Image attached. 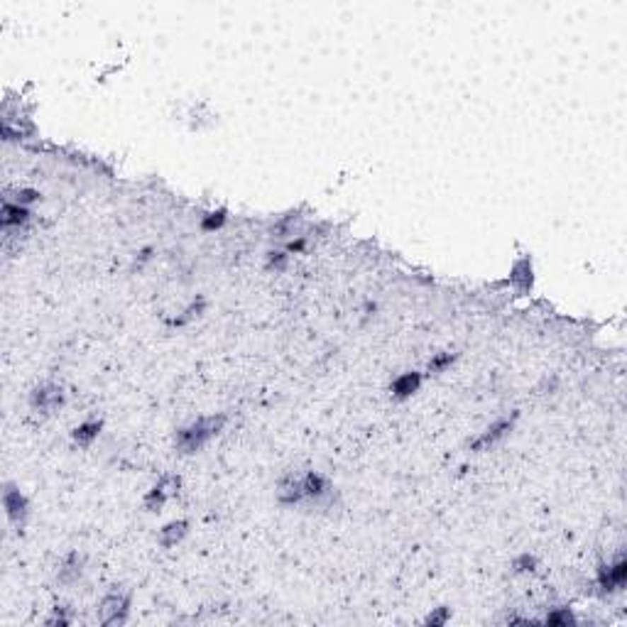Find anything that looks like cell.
Returning <instances> with one entry per match:
<instances>
[{
  "mask_svg": "<svg viewBox=\"0 0 627 627\" xmlns=\"http://www.w3.org/2000/svg\"><path fill=\"white\" fill-rule=\"evenodd\" d=\"M226 427V417L223 414H214V417H201L196 422H191L189 427L179 429L174 437V446L182 454H196L199 449H204L214 437H219L221 429Z\"/></svg>",
  "mask_w": 627,
  "mask_h": 627,
  "instance_id": "cell-1",
  "label": "cell"
},
{
  "mask_svg": "<svg viewBox=\"0 0 627 627\" xmlns=\"http://www.w3.org/2000/svg\"><path fill=\"white\" fill-rule=\"evenodd\" d=\"M127 608H130V593L115 588V591H110L108 596L100 600L98 620L103 625H120L127 618Z\"/></svg>",
  "mask_w": 627,
  "mask_h": 627,
  "instance_id": "cell-2",
  "label": "cell"
},
{
  "mask_svg": "<svg viewBox=\"0 0 627 627\" xmlns=\"http://www.w3.org/2000/svg\"><path fill=\"white\" fill-rule=\"evenodd\" d=\"M3 505H5V514H8L10 522H13L15 527H25V522H28V514H30V505H28V497H25L23 493L13 485V483H8V485H5Z\"/></svg>",
  "mask_w": 627,
  "mask_h": 627,
  "instance_id": "cell-3",
  "label": "cell"
},
{
  "mask_svg": "<svg viewBox=\"0 0 627 627\" xmlns=\"http://www.w3.org/2000/svg\"><path fill=\"white\" fill-rule=\"evenodd\" d=\"M64 405V390L59 385H40L32 390L30 395V407L35 412L50 414L54 409H59Z\"/></svg>",
  "mask_w": 627,
  "mask_h": 627,
  "instance_id": "cell-4",
  "label": "cell"
},
{
  "mask_svg": "<svg viewBox=\"0 0 627 627\" xmlns=\"http://www.w3.org/2000/svg\"><path fill=\"white\" fill-rule=\"evenodd\" d=\"M177 488H179V478L177 476H164L162 481L155 483V488H152V490L145 495V510H147V512H159V510L164 507V502H167L169 497L177 493Z\"/></svg>",
  "mask_w": 627,
  "mask_h": 627,
  "instance_id": "cell-5",
  "label": "cell"
},
{
  "mask_svg": "<svg viewBox=\"0 0 627 627\" xmlns=\"http://www.w3.org/2000/svg\"><path fill=\"white\" fill-rule=\"evenodd\" d=\"M627 581V561L620 556L615 564L610 566H600L598 571V586L603 593H610V591H618V588H623Z\"/></svg>",
  "mask_w": 627,
  "mask_h": 627,
  "instance_id": "cell-6",
  "label": "cell"
},
{
  "mask_svg": "<svg viewBox=\"0 0 627 627\" xmlns=\"http://www.w3.org/2000/svg\"><path fill=\"white\" fill-rule=\"evenodd\" d=\"M510 284L517 289V294H529V289H532L534 284V270H532V258H529V255L519 258L517 263L512 265V270H510Z\"/></svg>",
  "mask_w": 627,
  "mask_h": 627,
  "instance_id": "cell-7",
  "label": "cell"
},
{
  "mask_svg": "<svg viewBox=\"0 0 627 627\" xmlns=\"http://www.w3.org/2000/svg\"><path fill=\"white\" fill-rule=\"evenodd\" d=\"M299 473H287V476L280 481L277 485V500L282 505H297L304 500V485H301Z\"/></svg>",
  "mask_w": 627,
  "mask_h": 627,
  "instance_id": "cell-8",
  "label": "cell"
},
{
  "mask_svg": "<svg viewBox=\"0 0 627 627\" xmlns=\"http://www.w3.org/2000/svg\"><path fill=\"white\" fill-rule=\"evenodd\" d=\"M512 429V422H507V419H502V422H495L493 427H488L485 432L481 434L476 441H471V449L473 451H488L490 446H495L497 441H500L505 434Z\"/></svg>",
  "mask_w": 627,
  "mask_h": 627,
  "instance_id": "cell-9",
  "label": "cell"
},
{
  "mask_svg": "<svg viewBox=\"0 0 627 627\" xmlns=\"http://www.w3.org/2000/svg\"><path fill=\"white\" fill-rule=\"evenodd\" d=\"M30 209L28 206L13 204V201H5L3 204V214H0V221H3V228L10 231V228H20L30 221Z\"/></svg>",
  "mask_w": 627,
  "mask_h": 627,
  "instance_id": "cell-10",
  "label": "cell"
},
{
  "mask_svg": "<svg viewBox=\"0 0 627 627\" xmlns=\"http://www.w3.org/2000/svg\"><path fill=\"white\" fill-rule=\"evenodd\" d=\"M301 485H304V500H321L323 495H328V490H331V485H328V481L323 476H318V473H304V478H301Z\"/></svg>",
  "mask_w": 627,
  "mask_h": 627,
  "instance_id": "cell-11",
  "label": "cell"
},
{
  "mask_svg": "<svg viewBox=\"0 0 627 627\" xmlns=\"http://www.w3.org/2000/svg\"><path fill=\"white\" fill-rule=\"evenodd\" d=\"M187 532H189L187 519H174V522L164 524V527L159 529V544H162L164 549H172V546H177L179 541L187 536Z\"/></svg>",
  "mask_w": 627,
  "mask_h": 627,
  "instance_id": "cell-12",
  "label": "cell"
},
{
  "mask_svg": "<svg viewBox=\"0 0 627 627\" xmlns=\"http://www.w3.org/2000/svg\"><path fill=\"white\" fill-rule=\"evenodd\" d=\"M419 385H422V375L419 373H414V370L412 373H402L392 382V395H395L397 400H405V397H412L414 392L419 390Z\"/></svg>",
  "mask_w": 627,
  "mask_h": 627,
  "instance_id": "cell-13",
  "label": "cell"
},
{
  "mask_svg": "<svg viewBox=\"0 0 627 627\" xmlns=\"http://www.w3.org/2000/svg\"><path fill=\"white\" fill-rule=\"evenodd\" d=\"M98 432H100V422H84L71 432V439L76 441L79 446H88L98 437Z\"/></svg>",
  "mask_w": 627,
  "mask_h": 627,
  "instance_id": "cell-14",
  "label": "cell"
},
{
  "mask_svg": "<svg viewBox=\"0 0 627 627\" xmlns=\"http://www.w3.org/2000/svg\"><path fill=\"white\" fill-rule=\"evenodd\" d=\"M79 576H81V559H79V554L67 556V561H64L59 568V581L71 583V581H76Z\"/></svg>",
  "mask_w": 627,
  "mask_h": 627,
  "instance_id": "cell-15",
  "label": "cell"
},
{
  "mask_svg": "<svg viewBox=\"0 0 627 627\" xmlns=\"http://www.w3.org/2000/svg\"><path fill=\"white\" fill-rule=\"evenodd\" d=\"M5 201H13V204H20V206H28V204H35V201H40V191H35V189H18V191H15V196H5Z\"/></svg>",
  "mask_w": 627,
  "mask_h": 627,
  "instance_id": "cell-16",
  "label": "cell"
},
{
  "mask_svg": "<svg viewBox=\"0 0 627 627\" xmlns=\"http://www.w3.org/2000/svg\"><path fill=\"white\" fill-rule=\"evenodd\" d=\"M451 363H454V355H451V353H437L432 360H429L427 370H429V373H434V375H439V373H444Z\"/></svg>",
  "mask_w": 627,
  "mask_h": 627,
  "instance_id": "cell-17",
  "label": "cell"
},
{
  "mask_svg": "<svg viewBox=\"0 0 627 627\" xmlns=\"http://www.w3.org/2000/svg\"><path fill=\"white\" fill-rule=\"evenodd\" d=\"M544 623L546 625H571V623H576V620H573L571 610L564 608V610H554V613H549Z\"/></svg>",
  "mask_w": 627,
  "mask_h": 627,
  "instance_id": "cell-18",
  "label": "cell"
},
{
  "mask_svg": "<svg viewBox=\"0 0 627 627\" xmlns=\"http://www.w3.org/2000/svg\"><path fill=\"white\" fill-rule=\"evenodd\" d=\"M223 221H226V211H216V214H209L204 221H201V226H204V231H216V228L223 226Z\"/></svg>",
  "mask_w": 627,
  "mask_h": 627,
  "instance_id": "cell-19",
  "label": "cell"
},
{
  "mask_svg": "<svg viewBox=\"0 0 627 627\" xmlns=\"http://www.w3.org/2000/svg\"><path fill=\"white\" fill-rule=\"evenodd\" d=\"M284 265H287V255L284 253H270L268 255V268L270 270H284Z\"/></svg>",
  "mask_w": 627,
  "mask_h": 627,
  "instance_id": "cell-20",
  "label": "cell"
},
{
  "mask_svg": "<svg viewBox=\"0 0 627 627\" xmlns=\"http://www.w3.org/2000/svg\"><path fill=\"white\" fill-rule=\"evenodd\" d=\"M534 564H536V561L529 554H524V556H519V559H514V568H517V571H532Z\"/></svg>",
  "mask_w": 627,
  "mask_h": 627,
  "instance_id": "cell-21",
  "label": "cell"
},
{
  "mask_svg": "<svg viewBox=\"0 0 627 627\" xmlns=\"http://www.w3.org/2000/svg\"><path fill=\"white\" fill-rule=\"evenodd\" d=\"M446 620H449V610H446V608H439L437 613L429 615V618H427V625H444Z\"/></svg>",
  "mask_w": 627,
  "mask_h": 627,
  "instance_id": "cell-22",
  "label": "cell"
}]
</instances>
